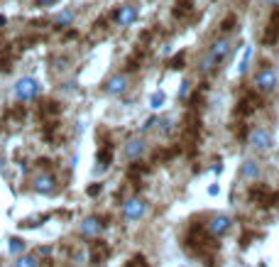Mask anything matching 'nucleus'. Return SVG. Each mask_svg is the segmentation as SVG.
<instances>
[{
	"label": "nucleus",
	"instance_id": "1",
	"mask_svg": "<svg viewBox=\"0 0 279 267\" xmlns=\"http://www.w3.org/2000/svg\"><path fill=\"white\" fill-rule=\"evenodd\" d=\"M228 54H230V42H228L225 37L216 39V42L208 47V52L201 57V61H198V71H201V74H211L218 64H223V61L228 59Z\"/></svg>",
	"mask_w": 279,
	"mask_h": 267
},
{
	"label": "nucleus",
	"instance_id": "2",
	"mask_svg": "<svg viewBox=\"0 0 279 267\" xmlns=\"http://www.w3.org/2000/svg\"><path fill=\"white\" fill-rule=\"evenodd\" d=\"M39 91H42V84H39L34 76H22V79H17L15 86H12V93H15V98H17L20 103L34 101V98L39 96Z\"/></svg>",
	"mask_w": 279,
	"mask_h": 267
},
{
	"label": "nucleus",
	"instance_id": "3",
	"mask_svg": "<svg viewBox=\"0 0 279 267\" xmlns=\"http://www.w3.org/2000/svg\"><path fill=\"white\" fill-rule=\"evenodd\" d=\"M277 71L272 69V66H262L257 74H255V79H252V86L257 93H272V91L277 89Z\"/></svg>",
	"mask_w": 279,
	"mask_h": 267
},
{
	"label": "nucleus",
	"instance_id": "4",
	"mask_svg": "<svg viewBox=\"0 0 279 267\" xmlns=\"http://www.w3.org/2000/svg\"><path fill=\"white\" fill-rule=\"evenodd\" d=\"M248 145L257 152H267L272 147V133L267 128H252L248 133Z\"/></svg>",
	"mask_w": 279,
	"mask_h": 267
},
{
	"label": "nucleus",
	"instance_id": "5",
	"mask_svg": "<svg viewBox=\"0 0 279 267\" xmlns=\"http://www.w3.org/2000/svg\"><path fill=\"white\" fill-rule=\"evenodd\" d=\"M144 213H147V204H144V199H140V196H130V199H125V201H123V216H125V221H142V218H144Z\"/></svg>",
	"mask_w": 279,
	"mask_h": 267
},
{
	"label": "nucleus",
	"instance_id": "6",
	"mask_svg": "<svg viewBox=\"0 0 279 267\" xmlns=\"http://www.w3.org/2000/svg\"><path fill=\"white\" fill-rule=\"evenodd\" d=\"M138 17H140V10H138V5H133V2L120 5V7L115 10V15H113V20H115L118 27H130V25L138 22Z\"/></svg>",
	"mask_w": 279,
	"mask_h": 267
},
{
	"label": "nucleus",
	"instance_id": "7",
	"mask_svg": "<svg viewBox=\"0 0 279 267\" xmlns=\"http://www.w3.org/2000/svg\"><path fill=\"white\" fill-rule=\"evenodd\" d=\"M125 157L130 159V162H140L142 157H144V152H147V140L142 137V135H133L128 142H125Z\"/></svg>",
	"mask_w": 279,
	"mask_h": 267
},
{
	"label": "nucleus",
	"instance_id": "8",
	"mask_svg": "<svg viewBox=\"0 0 279 267\" xmlns=\"http://www.w3.org/2000/svg\"><path fill=\"white\" fill-rule=\"evenodd\" d=\"M230 226H233V221H230L228 216H213V218L208 221L206 231H208L213 238H221V236H225V233L230 231Z\"/></svg>",
	"mask_w": 279,
	"mask_h": 267
},
{
	"label": "nucleus",
	"instance_id": "9",
	"mask_svg": "<svg viewBox=\"0 0 279 267\" xmlns=\"http://www.w3.org/2000/svg\"><path fill=\"white\" fill-rule=\"evenodd\" d=\"M103 91H106L108 96H123V93L128 91V76H125V74H115V76H111V79L106 81Z\"/></svg>",
	"mask_w": 279,
	"mask_h": 267
},
{
	"label": "nucleus",
	"instance_id": "10",
	"mask_svg": "<svg viewBox=\"0 0 279 267\" xmlns=\"http://www.w3.org/2000/svg\"><path fill=\"white\" fill-rule=\"evenodd\" d=\"M101 228H103V223H101V218H96V216H88L81 221V226H79V233L81 238H96L101 236Z\"/></svg>",
	"mask_w": 279,
	"mask_h": 267
},
{
	"label": "nucleus",
	"instance_id": "11",
	"mask_svg": "<svg viewBox=\"0 0 279 267\" xmlns=\"http://www.w3.org/2000/svg\"><path fill=\"white\" fill-rule=\"evenodd\" d=\"M240 177L248 179V181H257V179L262 177L260 162H257V159H245V162L240 164Z\"/></svg>",
	"mask_w": 279,
	"mask_h": 267
},
{
	"label": "nucleus",
	"instance_id": "12",
	"mask_svg": "<svg viewBox=\"0 0 279 267\" xmlns=\"http://www.w3.org/2000/svg\"><path fill=\"white\" fill-rule=\"evenodd\" d=\"M32 184H34V191H39V194H52L56 189V177L49 174V172H44V174H39V177L34 179Z\"/></svg>",
	"mask_w": 279,
	"mask_h": 267
},
{
	"label": "nucleus",
	"instance_id": "13",
	"mask_svg": "<svg viewBox=\"0 0 279 267\" xmlns=\"http://www.w3.org/2000/svg\"><path fill=\"white\" fill-rule=\"evenodd\" d=\"M74 20H76V12H74L71 7H64L61 12H56L54 27H59V30H66V27H71V25H74Z\"/></svg>",
	"mask_w": 279,
	"mask_h": 267
},
{
	"label": "nucleus",
	"instance_id": "14",
	"mask_svg": "<svg viewBox=\"0 0 279 267\" xmlns=\"http://www.w3.org/2000/svg\"><path fill=\"white\" fill-rule=\"evenodd\" d=\"M255 108H260V98H257V96H245V98L240 101V106H238V113H240V116H248Z\"/></svg>",
	"mask_w": 279,
	"mask_h": 267
},
{
	"label": "nucleus",
	"instance_id": "15",
	"mask_svg": "<svg viewBox=\"0 0 279 267\" xmlns=\"http://www.w3.org/2000/svg\"><path fill=\"white\" fill-rule=\"evenodd\" d=\"M98 162H101V169H108L113 162V145H103V149L98 152Z\"/></svg>",
	"mask_w": 279,
	"mask_h": 267
},
{
	"label": "nucleus",
	"instance_id": "16",
	"mask_svg": "<svg viewBox=\"0 0 279 267\" xmlns=\"http://www.w3.org/2000/svg\"><path fill=\"white\" fill-rule=\"evenodd\" d=\"M12 267H39V258L37 255H17V260H15V265Z\"/></svg>",
	"mask_w": 279,
	"mask_h": 267
},
{
	"label": "nucleus",
	"instance_id": "17",
	"mask_svg": "<svg viewBox=\"0 0 279 267\" xmlns=\"http://www.w3.org/2000/svg\"><path fill=\"white\" fill-rule=\"evenodd\" d=\"M25 248H27V243H25L22 238H10V240H7V250H10L12 255H22Z\"/></svg>",
	"mask_w": 279,
	"mask_h": 267
},
{
	"label": "nucleus",
	"instance_id": "18",
	"mask_svg": "<svg viewBox=\"0 0 279 267\" xmlns=\"http://www.w3.org/2000/svg\"><path fill=\"white\" fill-rule=\"evenodd\" d=\"M162 106H164V93H162V91H154V93L149 96V108H152V111H159Z\"/></svg>",
	"mask_w": 279,
	"mask_h": 267
},
{
	"label": "nucleus",
	"instance_id": "19",
	"mask_svg": "<svg viewBox=\"0 0 279 267\" xmlns=\"http://www.w3.org/2000/svg\"><path fill=\"white\" fill-rule=\"evenodd\" d=\"M39 113H42V116H56V113H59V106H56L54 101H47V103L39 106Z\"/></svg>",
	"mask_w": 279,
	"mask_h": 267
},
{
	"label": "nucleus",
	"instance_id": "20",
	"mask_svg": "<svg viewBox=\"0 0 279 267\" xmlns=\"http://www.w3.org/2000/svg\"><path fill=\"white\" fill-rule=\"evenodd\" d=\"M189 93H191V81H189V79H184V81H181V86H179V101H186V98H189Z\"/></svg>",
	"mask_w": 279,
	"mask_h": 267
},
{
	"label": "nucleus",
	"instance_id": "21",
	"mask_svg": "<svg viewBox=\"0 0 279 267\" xmlns=\"http://www.w3.org/2000/svg\"><path fill=\"white\" fill-rule=\"evenodd\" d=\"M250 57H252V49L248 47V49H245V54H243V61H240V66H238V74H245V71H248V64H250Z\"/></svg>",
	"mask_w": 279,
	"mask_h": 267
},
{
	"label": "nucleus",
	"instance_id": "22",
	"mask_svg": "<svg viewBox=\"0 0 279 267\" xmlns=\"http://www.w3.org/2000/svg\"><path fill=\"white\" fill-rule=\"evenodd\" d=\"M233 25H235V15H228V17L223 20V25H221V27H223L225 32H230V30H233Z\"/></svg>",
	"mask_w": 279,
	"mask_h": 267
},
{
	"label": "nucleus",
	"instance_id": "23",
	"mask_svg": "<svg viewBox=\"0 0 279 267\" xmlns=\"http://www.w3.org/2000/svg\"><path fill=\"white\" fill-rule=\"evenodd\" d=\"M181 64H184V54H179V57H174V59L169 61L171 69H181Z\"/></svg>",
	"mask_w": 279,
	"mask_h": 267
},
{
	"label": "nucleus",
	"instance_id": "24",
	"mask_svg": "<svg viewBox=\"0 0 279 267\" xmlns=\"http://www.w3.org/2000/svg\"><path fill=\"white\" fill-rule=\"evenodd\" d=\"M128 267H147V263H144V258H133V263Z\"/></svg>",
	"mask_w": 279,
	"mask_h": 267
},
{
	"label": "nucleus",
	"instance_id": "25",
	"mask_svg": "<svg viewBox=\"0 0 279 267\" xmlns=\"http://www.w3.org/2000/svg\"><path fill=\"white\" fill-rule=\"evenodd\" d=\"M101 194V184H93V186H88V196H98Z\"/></svg>",
	"mask_w": 279,
	"mask_h": 267
},
{
	"label": "nucleus",
	"instance_id": "26",
	"mask_svg": "<svg viewBox=\"0 0 279 267\" xmlns=\"http://www.w3.org/2000/svg\"><path fill=\"white\" fill-rule=\"evenodd\" d=\"M76 89V81H69V84H64V93H74Z\"/></svg>",
	"mask_w": 279,
	"mask_h": 267
},
{
	"label": "nucleus",
	"instance_id": "27",
	"mask_svg": "<svg viewBox=\"0 0 279 267\" xmlns=\"http://www.w3.org/2000/svg\"><path fill=\"white\" fill-rule=\"evenodd\" d=\"M37 2H39V5H42V7H49V5H56V2H59V0H37Z\"/></svg>",
	"mask_w": 279,
	"mask_h": 267
},
{
	"label": "nucleus",
	"instance_id": "28",
	"mask_svg": "<svg viewBox=\"0 0 279 267\" xmlns=\"http://www.w3.org/2000/svg\"><path fill=\"white\" fill-rule=\"evenodd\" d=\"M218 191H221V189H218V186H208V194H211V196H216V194H218Z\"/></svg>",
	"mask_w": 279,
	"mask_h": 267
},
{
	"label": "nucleus",
	"instance_id": "29",
	"mask_svg": "<svg viewBox=\"0 0 279 267\" xmlns=\"http://www.w3.org/2000/svg\"><path fill=\"white\" fill-rule=\"evenodd\" d=\"M265 2H267L270 7H279V0H265Z\"/></svg>",
	"mask_w": 279,
	"mask_h": 267
},
{
	"label": "nucleus",
	"instance_id": "30",
	"mask_svg": "<svg viewBox=\"0 0 279 267\" xmlns=\"http://www.w3.org/2000/svg\"><path fill=\"white\" fill-rule=\"evenodd\" d=\"M2 169H5V157L0 154V172H2Z\"/></svg>",
	"mask_w": 279,
	"mask_h": 267
},
{
	"label": "nucleus",
	"instance_id": "31",
	"mask_svg": "<svg viewBox=\"0 0 279 267\" xmlns=\"http://www.w3.org/2000/svg\"><path fill=\"white\" fill-rule=\"evenodd\" d=\"M0 25H5V17H2V15H0Z\"/></svg>",
	"mask_w": 279,
	"mask_h": 267
}]
</instances>
